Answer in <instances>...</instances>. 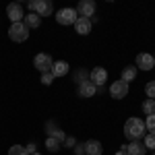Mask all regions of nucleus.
Returning a JSON list of instances; mask_svg holds the SVG:
<instances>
[{"label": "nucleus", "instance_id": "7c9ffc66", "mask_svg": "<svg viewBox=\"0 0 155 155\" xmlns=\"http://www.w3.org/2000/svg\"><path fill=\"white\" fill-rule=\"evenodd\" d=\"M114 155H128V153H126V145H122V147H120V151H116Z\"/></svg>", "mask_w": 155, "mask_h": 155}, {"label": "nucleus", "instance_id": "5701e85b", "mask_svg": "<svg viewBox=\"0 0 155 155\" xmlns=\"http://www.w3.org/2000/svg\"><path fill=\"white\" fill-rule=\"evenodd\" d=\"M145 93H147V99H155V81H149L145 85Z\"/></svg>", "mask_w": 155, "mask_h": 155}, {"label": "nucleus", "instance_id": "c756f323", "mask_svg": "<svg viewBox=\"0 0 155 155\" xmlns=\"http://www.w3.org/2000/svg\"><path fill=\"white\" fill-rule=\"evenodd\" d=\"M25 149H27V153H29V155H33V153H35V143H29Z\"/></svg>", "mask_w": 155, "mask_h": 155}, {"label": "nucleus", "instance_id": "aec40b11", "mask_svg": "<svg viewBox=\"0 0 155 155\" xmlns=\"http://www.w3.org/2000/svg\"><path fill=\"white\" fill-rule=\"evenodd\" d=\"M72 77H74V83L81 85V83H85V81H89V71H87V68H79Z\"/></svg>", "mask_w": 155, "mask_h": 155}, {"label": "nucleus", "instance_id": "a878e982", "mask_svg": "<svg viewBox=\"0 0 155 155\" xmlns=\"http://www.w3.org/2000/svg\"><path fill=\"white\" fill-rule=\"evenodd\" d=\"M50 137H54V139H58L60 143H64V139H66V134H64V130H60V128H56V130L52 132Z\"/></svg>", "mask_w": 155, "mask_h": 155}, {"label": "nucleus", "instance_id": "f8f14e48", "mask_svg": "<svg viewBox=\"0 0 155 155\" xmlns=\"http://www.w3.org/2000/svg\"><path fill=\"white\" fill-rule=\"evenodd\" d=\"M83 145H85V155H101V151H104L101 143L95 141V139H89V141H85Z\"/></svg>", "mask_w": 155, "mask_h": 155}, {"label": "nucleus", "instance_id": "6ab92c4d", "mask_svg": "<svg viewBox=\"0 0 155 155\" xmlns=\"http://www.w3.org/2000/svg\"><path fill=\"white\" fill-rule=\"evenodd\" d=\"M141 110H143L145 116H151V114H155V99H145L143 106H141Z\"/></svg>", "mask_w": 155, "mask_h": 155}, {"label": "nucleus", "instance_id": "20e7f679", "mask_svg": "<svg viewBox=\"0 0 155 155\" xmlns=\"http://www.w3.org/2000/svg\"><path fill=\"white\" fill-rule=\"evenodd\" d=\"M77 19H79V15H77L74 8H60V11L56 12V21H58V25H64V27L74 25Z\"/></svg>", "mask_w": 155, "mask_h": 155}, {"label": "nucleus", "instance_id": "4468645a", "mask_svg": "<svg viewBox=\"0 0 155 155\" xmlns=\"http://www.w3.org/2000/svg\"><path fill=\"white\" fill-rule=\"evenodd\" d=\"M23 23H25V27L31 31V29H37V27L41 25V17H39V15H35V12H29V15H25Z\"/></svg>", "mask_w": 155, "mask_h": 155}, {"label": "nucleus", "instance_id": "4be33fe9", "mask_svg": "<svg viewBox=\"0 0 155 155\" xmlns=\"http://www.w3.org/2000/svg\"><path fill=\"white\" fill-rule=\"evenodd\" d=\"M8 155H29V153H27V149H25L23 145H12L11 149H8Z\"/></svg>", "mask_w": 155, "mask_h": 155}, {"label": "nucleus", "instance_id": "6e6552de", "mask_svg": "<svg viewBox=\"0 0 155 155\" xmlns=\"http://www.w3.org/2000/svg\"><path fill=\"white\" fill-rule=\"evenodd\" d=\"M89 81L95 85V87H104V83L107 81V71L104 66H95L89 71Z\"/></svg>", "mask_w": 155, "mask_h": 155}, {"label": "nucleus", "instance_id": "0eeeda50", "mask_svg": "<svg viewBox=\"0 0 155 155\" xmlns=\"http://www.w3.org/2000/svg\"><path fill=\"white\" fill-rule=\"evenodd\" d=\"M6 17L11 19V23H21L25 19V12H23V6L19 2H11L6 6Z\"/></svg>", "mask_w": 155, "mask_h": 155}, {"label": "nucleus", "instance_id": "bb28decb", "mask_svg": "<svg viewBox=\"0 0 155 155\" xmlns=\"http://www.w3.org/2000/svg\"><path fill=\"white\" fill-rule=\"evenodd\" d=\"M56 128H58V126H56V122H54V120L46 122V130H48V137H50V134H52L54 130H56Z\"/></svg>", "mask_w": 155, "mask_h": 155}, {"label": "nucleus", "instance_id": "39448f33", "mask_svg": "<svg viewBox=\"0 0 155 155\" xmlns=\"http://www.w3.org/2000/svg\"><path fill=\"white\" fill-rule=\"evenodd\" d=\"M77 15L79 17H85V19H91V17H95V11H97V4L93 0H81L79 4H77Z\"/></svg>", "mask_w": 155, "mask_h": 155}, {"label": "nucleus", "instance_id": "423d86ee", "mask_svg": "<svg viewBox=\"0 0 155 155\" xmlns=\"http://www.w3.org/2000/svg\"><path fill=\"white\" fill-rule=\"evenodd\" d=\"M110 95L114 97V99H124V97L128 95V83H124L122 79H118V81H114V83L110 85Z\"/></svg>", "mask_w": 155, "mask_h": 155}, {"label": "nucleus", "instance_id": "9b49d317", "mask_svg": "<svg viewBox=\"0 0 155 155\" xmlns=\"http://www.w3.org/2000/svg\"><path fill=\"white\" fill-rule=\"evenodd\" d=\"M72 27H74V31H77L79 35H89V33H91V21L85 19V17H79L77 23L72 25Z\"/></svg>", "mask_w": 155, "mask_h": 155}, {"label": "nucleus", "instance_id": "c85d7f7f", "mask_svg": "<svg viewBox=\"0 0 155 155\" xmlns=\"http://www.w3.org/2000/svg\"><path fill=\"white\" fill-rule=\"evenodd\" d=\"M62 145H66V147H74V145H77V139H74V137H66Z\"/></svg>", "mask_w": 155, "mask_h": 155}, {"label": "nucleus", "instance_id": "f03ea898", "mask_svg": "<svg viewBox=\"0 0 155 155\" xmlns=\"http://www.w3.org/2000/svg\"><path fill=\"white\" fill-rule=\"evenodd\" d=\"M8 37H11L12 41H17V44H23L27 41V37H29V29L25 27V23H11L8 27Z\"/></svg>", "mask_w": 155, "mask_h": 155}, {"label": "nucleus", "instance_id": "473e14b6", "mask_svg": "<svg viewBox=\"0 0 155 155\" xmlns=\"http://www.w3.org/2000/svg\"><path fill=\"white\" fill-rule=\"evenodd\" d=\"M33 155H41V153H37V151H35V153H33Z\"/></svg>", "mask_w": 155, "mask_h": 155}, {"label": "nucleus", "instance_id": "393cba45", "mask_svg": "<svg viewBox=\"0 0 155 155\" xmlns=\"http://www.w3.org/2000/svg\"><path fill=\"white\" fill-rule=\"evenodd\" d=\"M39 81H41V85H52L54 83V74H52V72H44Z\"/></svg>", "mask_w": 155, "mask_h": 155}, {"label": "nucleus", "instance_id": "412c9836", "mask_svg": "<svg viewBox=\"0 0 155 155\" xmlns=\"http://www.w3.org/2000/svg\"><path fill=\"white\" fill-rule=\"evenodd\" d=\"M143 145H145V149H153L155 151V134L147 132V134L143 137Z\"/></svg>", "mask_w": 155, "mask_h": 155}, {"label": "nucleus", "instance_id": "2eb2a0df", "mask_svg": "<svg viewBox=\"0 0 155 155\" xmlns=\"http://www.w3.org/2000/svg\"><path fill=\"white\" fill-rule=\"evenodd\" d=\"M126 153L128 155H145L147 149H145V145L141 141H130V143L126 145Z\"/></svg>", "mask_w": 155, "mask_h": 155}, {"label": "nucleus", "instance_id": "2f4dec72", "mask_svg": "<svg viewBox=\"0 0 155 155\" xmlns=\"http://www.w3.org/2000/svg\"><path fill=\"white\" fill-rule=\"evenodd\" d=\"M27 6H29V11L33 12V8H35V0H29V2H27Z\"/></svg>", "mask_w": 155, "mask_h": 155}, {"label": "nucleus", "instance_id": "b1692460", "mask_svg": "<svg viewBox=\"0 0 155 155\" xmlns=\"http://www.w3.org/2000/svg\"><path fill=\"white\" fill-rule=\"evenodd\" d=\"M145 128H147L149 132L155 130V114H151V116H147V118H145Z\"/></svg>", "mask_w": 155, "mask_h": 155}, {"label": "nucleus", "instance_id": "1a4fd4ad", "mask_svg": "<svg viewBox=\"0 0 155 155\" xmlns=\"http://www.w3.org/2000/svg\"><path fill=\"white\" fill-rule=\"evenodd\" d=\"M134 66H137L139 71H151V68L155 66L153 54H149V52H141V54L137 56V62H134Z\"/></svg>", "mask_w": 155, "mask_h": 155}, {"label": "nucleus", "instance_id": "ddd939ff", "mask_svg": "<svg viewBox=\"0 0 155 155\" xmlns=\"http://www.w3.org/2000/svg\"><path fill=\"white\" fill-rule=\"evenodd\" d=\"M97 93V87L91 81H85V83L79 85V95L81 97H93Z\"/></svg>", "mask_w": 155, "mask_h": 155}, {"label": "nucleus", "instance_id": "9d476101", "mask_svg": "<svg viewBox=\"0 0 155 155\" xmlns=\"http://www.w3.org/2000/svg\"><path fill=\"white\" fill-rule=\"evenodd\" d=\"M52 11H54V8H52V2H50V0H35V8H33V12L39 15L41 19H44V17H50Z\"/></svg>", "mask_w": 155, "mask_h": 155}, {"label": "nucleus", "instance_id": "cd10ccee", "mask_svg": "<svg viewBox=\"0 0 155 155\" xmlns=\"http://www.w3.org/2000/svg\"><path fill=\"white\" fill-rule=\"evenodd\" d=\"M74 155H85V145L83 143H77V145H74Z\"/></svg>", "mask_w": 155, "mask_h": 155}, {"label": "nucleus", "instance_id": "72a5a7b5", "mask_svg": "<svg viewBox=\"0 0 155 155\" xmlns=\"http://www.w3.org/2000/svg\"><path fill=\"white\" fill-rule=\"evenodd\" d=\"M151 155H155V151H153V153H151Z\"/></svg>", "mask_w": 155, "mask_h": 155}, {"label": "nucleus", "instance_id": "a211bd4d", "mask_svg": "<svg viewBox=\"0 0 155 155\" xmlns=\"http://www.w3.org/2000/svg\"><path fill=\"white\" fill-rule=\"evenodd\" d=\"M60 147H62V143H60L58 139H54V137H48L46 139V149H48L50 153H58Z\"/></svg>", "mask_w": 155, "mask_h": 155}, {"label": "nucleus", "instance_id": "f257e3e1", "mask_svg": "<svg viewBox=\"0 0 155 155\" xmlns=\"http://www.w3.org/2000/svg\"><path fill=\"white\" fill-rule=\"evenodd\" d=\"M145 134H147L145 120L137 118V116H130V118L124 122V137H126L128 141H141Z\"/></svg>", "mask_w": 155, "mask_h": 155}, {"label": "nucleus", "instance_id": "f3484780", "mask_svg": "<svg viewBox=\"0 0 155 155\" xmlns=\"http://www.w3.org/2000/svg\"><path fill=\"white\" fill-rule=\"evenodd\" d=\"M137 72H139V68H137V66H124V68H122V81H124V83H130V81H134V79H137Z\"/></svg>", "mask_w": 155, "mask_h": 155}, {"label": "nucleus", "instance_id": "dca6fc26", "mask_svg": "<svg viewBox=\"0 0 155 155\" xmlns=\"http://www.w3.org/2000/svg\"><path fill=\"white\" fill-rule=\"evenodd\" d=\"M68 72V64L64 62V60H56L54 64H52V74H54V79L56 77H64Z\"/></svg>", "mask_w": 155, "mask_h": 155}, {"label": "nucleus", "instance_id": "7ed1b4c3", "mask_svg": "<svg viewBox=\"0 0 155 155\" xmlns=\"http://www.w3.org/2000/svg\"><path fill=\"white\" fill-rule=\"evenodd\" d=\"M52 64H54V60H52V56L46 54V52H39L35 58H33V66H35L41 74H44V72H52Z\"/></svg>", "mask_w": 155, "mask_h": 155}]
</instances>
